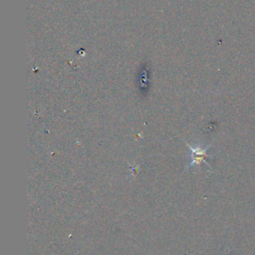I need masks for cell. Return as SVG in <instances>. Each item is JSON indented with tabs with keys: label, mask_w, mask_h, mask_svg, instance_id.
<instances>
[{
	"label": "cell",
	"mask_w": 255,
	"mask_h": 255,
	"mask_svg": "<svg viewBox=\"0 0 255 255\" xmlns=\"http://www.w3.org/2000/svg\"><path fill=\"white\" fill-rule=\"evenodd\" d=\"M189 151H190V162L188 164V167L193 165H200L201 162H207V149L208 146H202L201 144L196 145H190L187 144Z\"/></svg>",
	"instance_id": "cell-1"
}]
</instances>
